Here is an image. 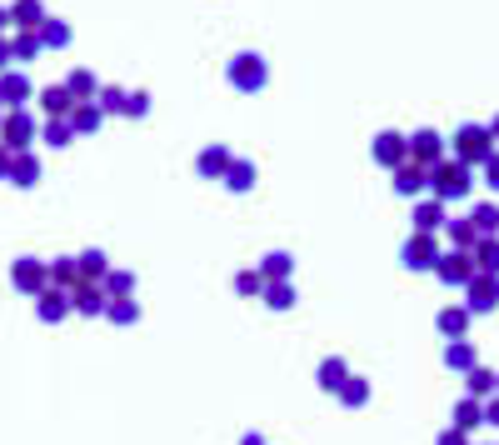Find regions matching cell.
<instances>
[{
    "mask_svg": "<svg viewBox=\"0 0 499 445\" xmlns=\"http://www.w3.org/2000/svg\"><path fill=\"white\" fill-rule=\"evenodd\" d=\"M470 255H474V270H489V276H499V235H479Z\"/></svg>",
    "mask_w": 499,
    "mask_h": 445,
    "instance_id": "cell-35",
    "label": "cell"
},
{
    "mask_svg": "<svg viewBox=\"0 0 499 445\" xmlns=\"http://www.w3.org/2000/svg\"><path fill=\"white\" fill-rule=\"evenodd\" d=\"M5 11H11V26H15V30H40V21L50 15L45 0H11Z\"/></svg>",
    "mask_w": 499,
    "mask_h": 445,
    "instance_id": "cell-21",
    "label": "cell"
},
{
    "mask_svg": "<svg viewBox=\"0 0 499 445\" xmlns=\"http://www.w3.org/2000/svg\"><path fill=\"white\" fill-rule=\"evenodd\" d=\"M464 395H474V400H489V395H495V370L470 366V370H464Z\"/></svg>",
    "mask_w": 499,
    "mask_h": 445,
    "instance_id": "cell-37",
    "label": "cell"
},
{
    "mask_svg": "<svg viewBox=\"0 0 499 445\" xmlns=\"http://www.w3.org/2000/svg\"><path fill=\"white\" fill-rule=\"evenodd\" d=\"M36 36H40V45H45V51H65V45H70V21H61V15H45Z\"/></svg>",
    "mask_w": 499,
    "mask_h": 445,
    "instance_id": "cell-25",
    "label": "cell"
},
{
    "mask_svg": "<svg viewBox=\"0 0 499 445\" xmlns=\"http://www.w3.org/2000/svg\"><path fill=\"white\" fill-rule=\"evenodd\" d=\"M61 86L70 90L75 101H95V90H100V76H95V70H86V65H75V70H70V76L61 80Z\"/></svg>",
    "mask_w": 499,
    "mask_h": 445,
    "instance_id": "cell-27",
    "label": "cell"
},
{
    "mask_svg": "<svg viewBox=\"0 0 499 445\" xmlns=\"http://www.w3.org/2000/svg\"><path fill=\"white\" fill-rule=\"evenodd\" d=\"M5 30H15V26H11V11L0 5V36H5Z\"/></svg>",
    "mask_w": 499,
    "mask_h": 445,
    "instance_id": "cell-50",
    "label": "cell"
},
{
    "mask_svg": "<svg viewBox=\"0 0 499 445\" xmlns=\"http://www.w3.org/2000/svg\"><path fill=\"white\" fill-rule=\"evenodd\" d=\"M40 176H45V166H40L36 151H15V155H11V176H5V180H11L15 191H36Z\"/></svg>",
    "mask_w": 499,
    "mask_h": 445,
    "instance_id": "cell-14",
    "label": "cell"
},
{
    "mask_svg": "<svg viewBox=\"0 0 499 445\" xmlns=\"http://www.w3.org/2000/svg\"><path fill=\"white\" fill-rule=\"evenodd\" d=\"M454 425H460V431H479V425H485V400H474V395H464L460 406H454Z\"/></svg>",
    "mask_w": 499,
    "mask_h": 445,
    "instance_id": "cell-38",
    "label": "cell"
},
{
    "mask_svg": "<svg viewBox=\"0 0 499 445\" xmlns=\"http://www.w3.org/2000/svg\"><path fill=\"white\" fill-rule=\"evenodd\" d=\"M460 291H464V310H470V316H489V310H499V276H489V270H474Z\"/></svg>",
    "mask_w": 499,
    "mask_h": 445,
    "instance_id": "cell-4",
    "label": "cell"
},
{
    "mask_svg": "<svg viewBox=\"0 0 499 445\" xmlns=\"http://www.w3.org/2000/svg\"><path fill=\"white\" fill-rule=\"evenodd\" d=\"M120 115H125V120H145V115H150V95H145V90H130Z\"/></svg>",
    "mask_w": 499,
    "mask_h": 445,
    "instance_id": "cell-42",
    "label": "cell"
},
{
    "mask_svg": "<svg viewBox=\"0 0 499 445\" xmlns=\"http://www.w3.org/2000/svg\"><path fill=\"white\" fill-rule=\"evenodd\" d=\"M240 445H265V435L260 431H245V435H240Z\"/></svg>",
    "mask_w": 499,
    "mask_h": 445,
    "instance_id": "cell-49",
    "label": "cell"
},
{
    "mask_svg": "<svg viewBox=\"0 0 499 445\" xmlns=\"http://www.w3.org/2000/svg\"><path fill=\"white\" fill-rule=\"evenodd\" d=\"M225 191H235V195H245V191H255V180H260V166L250 161V155H235L230 161V170H225Z\"/></svg>",
    "mask_w": 499,
    "mask_h": 445,
    "instance_id": "cell-18",
    "label": "cell"
},
{
    "mask_svg": "<svg viewBox=\"0 0 499 445\" xmlns=\"http://www.w3.org/2000/svg\"><path fill=\"white\" fill-rule=\"evenodd\" d=\"M445 235H449L454 251H474V241H479V230L470 226V216H449L445 220Z\"/></svg>",
    "mask_w": 499,
    "mask_h": 445,
    "instance_id": "cell-32",
    "label": "cell"
},
{
    "mask_svg": "<svg viewBox=\"0 0 499 445\" xmlns=\"http://www.w3.org/2000/svg\"><path fill=\"white\" fill-rule=\"evenodd\" d=\"M36 101H40V115H45V120H65V115L75 111V95L65 86H45Z\"/></svg>",
    "mask_w": 499,
    "mask_h": 445,
    "instance_id": "cell-19",
    "label": "cell"
},
{
    "mask_svg": "<svg viewBox=\"0 0 499 445\" xmlns=\"http://www.w3.org/2000/svg\"><path fill=\"white\" fill-rule=\"evenodd\" d=\"M125 95H130L125 86H100V90H95V105H100L105 115H120V111H125Z\"/></svg>",
    "mask_w": 499,
    "mask_h": 445,
    "instance_id": "cell-41",
    "label": "cell"
},
{
    "mask_svg": "<svg viewBox=\"0 0 499 445\" xmlns=\"http://www.w3.org/2000/svg\"><path fill=\"white\" fill-rule=\"evenodd\" d=\"M225 80H230L240 95H255V90H265V80H270V65H265L260 51H240L225 65Z\"/></svg>",
    "mask_w": 499,
    "mask_h": 445,
    "instance_id": "cell-3",
    "label": "cell"
},
{
    "mask_svg": "<svg viewBox=\"0 0 499 445\" xmlns=\"http://www.w3.org/2000/svg\"><path fill=\"white\" fill-rule=\"evenodd\" d=\"M370 161L374 166H385V170L405 166V161H410V140H405V130H380V136L370 140Z\"/></svg>",
    "mask_w": 499,
    "mask_h": 445,
    "instance_id": "cell-7",
    "label": "cell"
},
{
    "mask_svg": "<svg viewBox=\"0 0 499 445\" xmlns=\"http://www.w3.org/2000/svg\"><path fill=\"white\" fill-rule=\"evenodd\" d=\"M45 276H50V285H61V291L80 285V266H75V255H55V260H45Z\"/></svg>",
    "mask_w": 499,
    "mask_h": 445,
    "instance_id": "cell-28",
    "label": "cell"
},
{
    "mask_svg": "<svg viewBox=\"0 0 499 445\" xmlns=\"http://www.w3.org/2000/svg\"><path fill=\"white\" fill-rule=\"evenodd\" d=\"M230 161H235V151L215 140V145H205V151L195 155V176H205V180H220L225 170H230Z\"/></svg>",
    "mask_w": 499,
    "mask_h": 445,
    "instance_id": "cell-16",
    "label": "cell"
},
{
    "mask_svg": "<svg viewBox=\"0 0 499 445\" xmlns=\"http://www.w3.org/2000/svg\"><path fill=\"white\" fill-rule=\"evenodd\" d=\"M335 400L345 410H364V406H370V381H364V375H349V381L335 391Z\"/></svg>",
    "mask_w": 499,
    "mask_h": 445,
    "instance_id": "cell-29",
    "label": "cell"
},
{
    "mask_svg": "<svg viewBox=\"0 0 499 445\" xmlns=\"http://www.w3.org/2000/svg\"><path fill=\"white\" fill-rule=\"evenodd\" d=\"M11 65H15L11 61V36H0V70H11Z\"/></svg>",
    "mask_w": 499,
    "mask_h": 445,
    "instance_id": "cell-47",
    "label": "cell"
},
{
    "mask_svg": "<svg viewBox=\"0 0 499 445\" xmlns=\"http://www.w3.org/2000/svg\"><path fill=\"white\" fill-rule=\"evenodd\" d=\"M445 145L454 151V161H460V166H470V170H474V166H485L489 155L499 151V140L489 136V126H474V120H464V126L445 140Z\"/></svg>",
    "mask_w": 499,
    "mask_h": 445,
    "instance_id": "cell-1",
    "label": "cell"
},
{
    "mask_svg": "<svg viewBox=\"0 0 499 445\" xmlns=\"http://www.w3.org/2000/svg\"><path fill=\"white\" fill-rule=\"evenodd\" d=\"M399 260H405V270H435V260H439V241L429 235V230H414L410 241L399 245Z\"/></svg>",
    "mask_w": 499,
    "mask_h": 445,
    "instance_id": "cell-8",
    "label": "cell"
},
{
    "mask_svg": "<svg viewBox=\"0 0 499 445\" xmlns=\"http://www.w3.org/2000/svg\"><path fill=\"white\" fill-rule=\"evenodd\" d=\"M470 226L479 230V235H499V205H495V201H474Z\"/></svg>",
    "mask_w": 499,
    "mask_h": 445,
    "instance_id": "cell-39",
    "label": "cell"
},
{
    "mask_svg": "<svg viewBox=\"0 0 499 445\" xmlns=\"http://www.w3.org/2000/svg\"><path fill=\"white\" fill-rule=\"evenodd\" d=\"M100 291H105V301H115V295H135V270L110 266L105 276H100Z\"/></svg>",
    "mask_w": 499,
    "mask_h": 445,
    "instance_id": "cell-30",
    "label": "cell"
},
{
    "mask_svg": "<svg viewBox=\"0 0 499 445\" xmlns=\"http://www.w3.org/2000/svg\"><path fill=\"white\" fill-rule=\"evenodd\" d=\"M260 291H265L260 270H235V295H260Z\"/></svg>",
    "mask_w": 499,
    "mask_h": 445,
    "instance_id": "cell-43",
    "label": "cell"
},
{
    "mask_svg": "<svg viewBox=\"0 0 499 445\" xmlns=\"http://www.w3.org/2000/svg\"><path fill=\"white\" fill-rule=\"evenodd\" d=\"M495 395H499V375H495Z\"/></svg>",
    "mask_w": 499,
    "mask_h": 445,
    "instance_id": "cell-52",
    "label": "cell"
},
{
    "mask_svg": "<svg viewBox=\"0 0 499 445\" xmlns=\"http://www.w3.org/2000/svg\"><path fill=\"white\" fill-rule=\"evenodd\" d=\"M11 176V151H5V145H0V180Z\"/></svg>",
    "mask_w": 499,
    "mask_h": 445,
    "instance_id": "cell-48",
    "label": "cell"
},
{
    "mask_svg": "<svg viewBox=\"0 0 499 445\" xmlns=\"http://www.w3.org/2000/svg\"><path fill=\"white\" fill-rule=\"evenodd\" d=\"M429 170V195H439V201H464V195L474 191V170L460 166L454 155H445V161H435V166H424Z\"/></svg>",
    "mask_w": 499,
    "mask_h": 445,
    "instance_id": "cell-2",
    "label": "cell"
},
{
    "mask_svg": "<svg viewBox=\"0 0 499 445\" xmlns=\"http://www.w3.org/2000/svg\"><path fill=\"white\" fill-rule=\"evenodd\" d=\"M435 445H474V441H470V431L449 425V431H439V441H435Z\"/></svg>",
    "mask_w": 499,
    "mask_h": 445,
    "instance_id": "cell-44",
    "label": "cell"
},
{
    "mask_svg": "<svg viewBox=\"0 0 499 445\" xmlns=\"http://www.w3.org/2000/svg\"><path fill=\"white\" fill-rule=\"evenodd\" d=\"M65 316H70V291H61V285H45V291L36 295V320H45V326H61Z\"/></svg>",
    "mask_w": 499,
    "mask_h": 445,
    "instance_id": "cell-15",
    "label": "cell"
},
{
    "mask_svg": "<svg viewBox=\"0 0 499 445\" xmlns=\"http://www.w3.org/2000/svg\"><path fill=\"white\" fill-rule=\"evenodd\" d=\"M485 425H499V395H489V400H485Z\"/></svg>",
    "mask_w": 499,
    "mask_h": 445,
    "instance_id": "cell-46",
    "label": "cell"
},
{
    "mask_svg": "<svg viewBox=\"0 0 499 445\" xmlns=\"http://www.w3.org/2000/svg\"><path fill=\"white\" fill-rule=\"evenodd\" d=\"M410 161H420V166H435V161H445V136H439L435 126H420L410 130Z\"/></svg>",
    "mask_w": 499,
    "mask_h": 445,
    "instance_id": "cell-11",
    "label": "cell"
},
{
    "mask_svg": "<svg viewBox=\"0 0 499 445\" xmlns=\"http://www.w3.org/2000/svg\"><path fill=\"white\" fill-rule=\"evenodd\" d=\"M260 301L270 310H295V285H290V280H265Z\"/></svg>",
    "mask_w": 499,
    "mask_h": 445,
    "instance_id": "cell-36",
    "label": "cell"
},
{
    "mask_svg": "<svg viewBox=\"0 0 499 445\" xmlns=\"http://www.w3.org/2000/svg\"><path fill=\"white\" fill-rule=\"evenodd\" d=\"M479 170H485V185H489V191L499 195V151L489 155V161H485V166H479Z\"/></svg>",
    "mask_w": 499,
    "mask_h": 445,
    "instance_id": "cell-45",
    "label": "cell"
},
{
    "mask_svg": "<svg viewBox=\"0 0 499 445\" xmlns=\"http://www.w3.org/2000/svg\"><path fill=\"white\" fill-rule=\"evenodd\" d=\"M445 366H449V370H460V375H464L470 366H479V350H474L470 335H460V341H449V345H445Z\"/></svg>",
    "mask_w": 499,
    "mask_h": 445,
    "instance_id": "cell-26",
    "label": "cell"
},
{
    "mask_svg": "<svg viewBox=\"0 0 499 445\" xmlns=\"http://www.w3.org/2000/svg\"><path fill=\"white\" fill-rule=\"evenodd\" d=\"M75 266H80V280H100L110 270V255L100 251V245H86V251L75 255Z\"/></svg>",
    "mask_w": 499,
    "mask_h": 445,
    "instance_id": "cell-31",
    "label": "cell"
},
{
    "mask_svg": "<svg viewBox=\"0 0 499 445\" xmlns=\"http://www.w3.org/2000/svg\"><path fill=\"white\" fill-rule=\"evenodd\" d=\"M255 270H260L265 280H290V276H295V255H290V251H270Z\"/></svg>",
    "mask_w": 499,
    "mask_h": 445,
    "instance_id": "cell-34",
    "label": "cell"
},
{
    "mask_svg": "<svg viewBox=\"0 0 499 445\" xmlns=\"http://www.w3.org/2000/svg\"><path fill=\"white\" fill-rule=\"evenodd\" d=\"M70 140H75L70 120H45V126H40V145H55V151H65Z\"/></svg>",
    "mask_w": 499,
    "mask_h": 445,
    "instance_id": "cell-40",
    "label": "cell"
},
{
    "mask_svg": "<svg viewBox=\"0 0 499 445\" xmlns=\"http://www.w3.org/2000/svg\"><path fill=\"white\" fill-rule=\"evenodd\" d=\"M345 381H349V360H345V356H324L320 366H315V385H320V391L335 395Z\"/></svg>",
    "mask_w": 499,
    "mask_h": 445,
    "instance_id": "cell-20",
    "label": "cell"
},
{
    "mask_svg": "<svg viewBox=\"0 0 499 445\" xmlns=\"http://www.w3.org/2000/svg\"><path fill=\"white\" fill-rule=\"evenodd\" d=\"M470 310H464V306H449V310H439V316H435V331L439 335H445V341H460V335H470Z\"/></svg>",
    "mask_w": 499,
    "mask_h": 445,
    "instance_id": "cell-23",
    "label": "cell"
},
{
    "mask_svg": "<svg viewBox=\"0 0 499 445\" xmlns=\"http://www.w3.org/2000/svg\"><path fill=\"white\" fill-rule=\"evenodd\" d=\"M11 285H15L20 295H30V301H36V295L50 285L45 260H36V255H15V260H11Z\"/></svg>",
    "mask_w": 499,
    "mask_h": 445,
    "instance_id": "cell-6",
    "label": "cell"
},
{
    "mask_svg": "<svg viewBox=\"0 0 499 445\" xmlns=\"http://www.w3.org/2000/svg\"><path fill=\"white\" fill-rule=\"evenodd\" d=\"M70 316H86V320L105 316V291H100V280H80V285H70Z\"/></svg>",
    "mask_w": 499,
    "mask_h": 445,
    "instance_id": "cell-12",
    "label": "cell"
},
{
    "mask_svg": "<svg viewBox=\"0 0 499 445\" xmlns=\"http://www.w3.org/2000/svg\"><path fill=\"white\" fill-rule=\"evenodd\" d=\"M110 326H140V301L135 295H115V301H105V316Z\"/></svg>",
    "mask_w": 499,
    "mask_h": 445,
    "instance_id": "cell-24",
    "label": "cell"
},
{
    "mask_svg": "<svg viewBox=\"0 0 499 445\" xmlns=\"http://www.w3.org/2000/svg\"><path fill=\"white\" fill-rule=\"evenodd\" d=\"M435 276L445 280V285H464V280L474 276V255L470 251H439V260H435Z\"/></svg>",
    "mask_w": 499,
    "mask_h": 445,
    "instance_id": "cell-13",
    "label": "cell"
},
{
    "mask_svg": "<svg viewBox=\"0 0 499 445\" xmlns=\"http://www.w3.org/2000/svg\"><path fill=\"white\" fill-rule=\"evenodd\" d=\"M489 136H495V140H499V115H495V120H489Z\"/></svg>",
    "mask_w": 499,
    "mask_h": 445,
    "instance_id": "cell-51",
    "label": "cell"
},
{
    "mask_svg": "<svg viewBox=\"0 0 499 445\" xmlns=\"http://www.w3.org/2000/svg\"><path fill=\"white\" fill-rule=\"evenodd\" d=\"M65 120H70V130H75V136H95V130L105 126V111H100L95 101H75V111L65 115Z\"/></svg>",
    "mask_w": 499,
    "mask_h": 445,
    "instance_id": "cell-22",
    "label": "cell"
},
{
    "mask_svg": "<svg viewBox=\"0 0 499 445\" xmlns=\"http://www.w3.org/2000/svg\"><path fill=\"white\" fill-rule=\"evenodd\" d=\"M0 145L5 151H36V115L30 111H5V120H0Z\"/></svg>",
    "mask_w": 499,
    "mask_h": 445,
    "instance_id": "cell-5",
    "label": "cell"
},
{
    "mask_svg": "<svg viewBox=\"0 0 499 445\" xmlns=\"http://www.w3.org/2000/svg\"><path fill=\"white\" fill-rule=\"evenodd\" d=\"M36 101V86H30V76H25V70H0V105H5V111H25V105Z\"/></svg>",
    "mask_w": 499,
    "mask_h": 445,
    "instance_id": "cell-10",
    "label": "cell"
},
{
    "mask_svg": "<svg viewBox=\"0 0 499 445\" xmlns=\"http://www.w3.org/2000/svg\"><path fill=\"white\" fill-rule=\"evenodd\" d=\"M445 220H449V210H445V201H439V195H420V201H414V230H429V235H439V230H445Z\"/></svg>",
    "mask_w": 499,
    "mask_h": 445,
    "instance_id": "cell-17",
    "label": "cell"
},
{
    "mask_svg": "<svg viewBox=\"0 0 499 445\" xmlns=\"http://www.w3.org/2000/svg\"><path fill=\"white\" fill-rule=\"evenodd\" d=\"M0 120H5V105H0Z\"/></svg>",
    "mask_w": 499,
    "mask_h": 445,
    "instance_id": "cell-53",
    "label": "cell"
},
{
    "mask_svg": "<svg viewBox=\"0 0 499 445\" xmlns=\"http://www.w3.org/2000/svg\"><path fill=\"white\" fill-rule=\"evenodd\" d=\"M389 185H395V195H405V201H420V195H429V170H424L420 161H405V166L389 170Z\"/></svg>",
    "mask_w": 499,
    "mask_h": 445,
    "instance_id": "cell-9",
    "label": "cell"
},
{
    "mask_svg": "<svg viewBox=\"0 0 499 445\" xmlns=\"http://www.w3.org/2000/svg\"><path fill=\"white\" fill-rule=\"evenodd\" d=\"M40 51H45V45H40L36 30H15V36H11V61H15V65H30Z\"/></svg>",
    "mask_w": 499,
    "mask_h": 445,
    "instance_id": "cell-33",
    "label": "cell"
}]
</instances>
